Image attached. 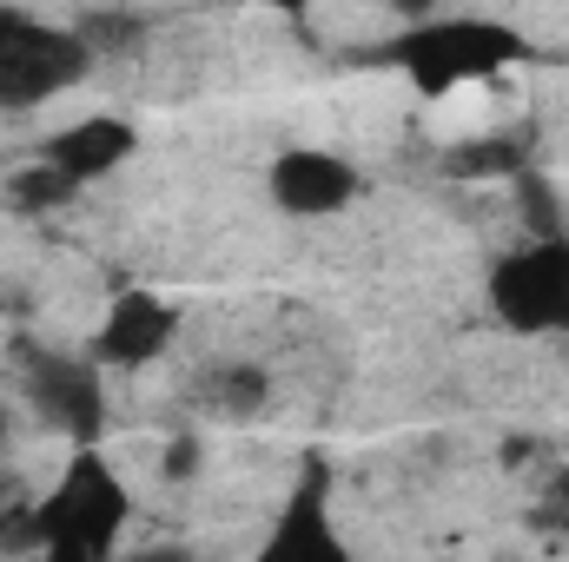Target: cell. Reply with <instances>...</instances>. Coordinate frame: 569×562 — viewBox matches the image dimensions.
<instances>
[{"label":"cell","mask_w":569,"mask_h":562,"mask_svg":"<svg viewBox=\"0 0 569 562\" xmlns=\"http://www.w3.org/2000/svg\"><path fill=\"white\" fill-rule=\"evenodd\" d=\"M517 192L530 205V239H563V219H557V192L537 179V172H517Z\"/></svg>","instance_id":"13"},{"label":"cell","mask_w":569,"mask_h":562,"mask_svg":"<svg viewBox=\"0 0 569 562\" xmlns=\"http://www.w3.org/2000/svg\"><path fill=\"white\" fill-rule=\"evenodd\" d=\"M192 404L219 423H246L272 404V378L259 364H246V358H226V364H206L192 378Z\"/></svg>","instance_id":"10"},{"label":"cell","mask_w":569,"mask_h":562,"mask_svg":"<svg viewBox=\"0 0 569 562\" xmlns=\"http://www.w3.org/2000/svg\"><path fill=\"white\" fill-rule=\"evenodd\" d=\"M7 199H13L20 212H53V205H67V199H73V185H67L53 165H40V159H33V165L7 185Z\"/></svg>","instance_id":"12"},{"label":"cell","mask_w":569,"mask_h":562,"mask_svg":"<svg viewBox=\"0 0 569 562\" xmlns=\"http://www.w3.org/2000/svg\"><path fill=\"white\" fill-rule=\"evenodd\" d=\"M252 562H351V543L338 536V516H331V470L325 456H305L284 510L272 516L266 543L252 550Z\"/></svg>","instance_id":"6"},{"label":"cell","mask_w":569,"mask_h":562,"mask_svg":"<svg viewBox=\"0 0 569 562\" xmlns=\"http://www.w3.org/2000/svg\"><path fill=\"white\" fill-rule=\"evenodd\" d=\"M192 456H199V443L186 436V443H172V456H166V470H172V476H186V470H192Z\"/></svg>","instance_id":"15"},{"label":"cell","mask_w":569,"mask_h":562,"mask_svg":"<svg viewBox=\"0 0 569 562\" xmlns=\"http://www.w3.org/2000/svg\"><path fill=\"white\" fill-rule=\"evenodd\" d=\"M127 562H192L186 550H140V556H127Z\"/></svg>","instance_id":"16"},{"label":"cell","mask_w":569,"mask_h":562,"mask_svg":"<svg viewBox=\"0 0 569 562\" xmlns=\"http://www.w3.org/2000/svg\"><path fill=\"white\" fill-rule=\"evenodd\" d=\"M537 523H543V530H569V470L550 476V490H543V503H537Z\"/></svg>","instance_id":"14"},{"label":"cell","mask_w":569,"mask_h":562,"mask_svg":"<svg viewBox=\"0 0 569 562\" xmlns=\"http://www.w3.org/2000/svg\"><path fill=\"white\" fill-rule=\"evenodd\" d=\"M443 172L457 179H490V172H530V127H503L490 140L450 145L443 152Z\"/></svg>","instance_id":"11"},{"label":"cell","mask_w":569,"mask_h":562,"mask_svg":"<svg viewBox=\"0 0 569 562\" xmlns=\"http://www.w3.org/2000/svg\"><path fill=\"white\" fill-rule=\"evenodd\" d=\"M13 364H20V391H27L33 418L47 423V430L73 436L80 450L100 443V430H107V384H100V371L87 358L47 351V344H20Z\"/></svg>","instance_id":"5"},{"label":"cell","mask_w":569,"mask_h":562,"mask_svg":"<svg viewBox=\"0 0 569 562\" xmlns=\"http://www.w3.org/2000/svg\"><path fill=\"white\" fill-rule=\"evenodd\" d=\"M385 53L411 73V87L425 100H443L470 80H490V73L517 67L530 53V40L503 20H483V13H430L411 33H398Z\"/></svg>","instance_id":"2"},{"label":"cell","mask_w":569,"mask_h":562,"mask_svg":"<svg viewBox=\"0 0 569 562\" xmlns=\"http://www.w3.org/2000/svg\"><path fill=\"white\" fill-rule=\"evenodd\" d=\"M133 145H140V133H133L120 113H87V120L60 127L53 140L40 145V165H53V172L80 192V185L107 179L113 165H127V159H133Z\"/></svg>","instance_id":"9"},{"label":"cell","mask_w":569,"mask_h":562,"mask_svg":"<svg viewBox=\"0 0 569 562\" xmlns=\"http://www.w3.org/2000/svg\"><path fill=\"white\" fill-rule=\"evenodd\" d=\"M133 516L127 483L100 450H73L47 496H20L0 510V550L40 562H120V530Z\"/></svg>","instance_id":"1"},{"label":"cell","mask_w":569,"mask_h":562,"mask_svg":"<svg viewBox=\"0 0 569 562\" xmlns=\"http://www.w3.org/2000/svg\"><path fill=\"white\" fill-rule=\"evenodd\" d=\"M490 311L523 338L569 331V239H530L490 265Z\"/></svg>","instance_id":"4"},{"label":"cell","mask_w":569,"mask_h":562,"mask_svg":"<svg viewBox=\"0 0 569 562\" xmlns=\"http://www.w3.org/2000/svg\"><path fill=\"white\" fill-rule=\"evenodd\" d=\"M87 73H93V47L73 27L0 7V113L47 107V100L73 93Z\"/></svg>","instance_id":"3"},{"label":"cell","mask_w":569,"mask_h":562,"mask_svg":"<svg viewBox=\"0 0 569 562\" xmlns=\"http://www.w3.org/2000/svg\"><path fill=\"white\" fill-rule=\"evenodd\" d=\"M266 185H272V205L291 212V219H331V212H345L358 199L351 159H338L325 145H291V152H279L272 172H266Z\"/></svg>","instance_id":"7"},{"label":"cell","mask_w":569,"mask_h":562,"mask_svg":"<svg viewBox=\"0 0 569 562\" xmlns=\"http://www.w3.org/2000/svg\"><path fill=\"white\" fill-rule=\"evenodd\" d=\"M172 331H179L172 304H166L159 291H140V284H127V291L107 304V318H100V338H93V364H113V371H140V364H152V358H166Z\"/></svg>","instance_id":"8"}]
</instances>
